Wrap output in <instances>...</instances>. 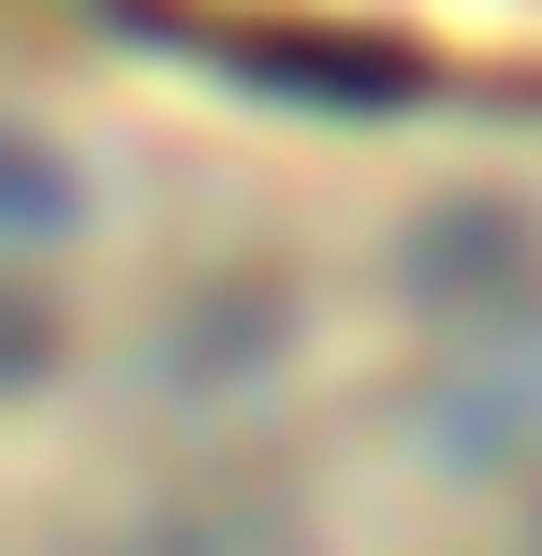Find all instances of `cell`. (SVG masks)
<instances>
[{
	"mask_svg": "<svg viewBox=\"0 0 542 556\" xmlns=\"http://www.w3.org/2000/svg\"><path fill=\"white\" fill-rule=\"evenodd\" d=\"M45 15L205 59V74H279V88L542 103V0H45Z\"/></svg>",
	"mask_w": 542,
	"mask_h": 556,
	"instance_id": "6da1fadb",
	"label": "cell"
}]
</instances>
